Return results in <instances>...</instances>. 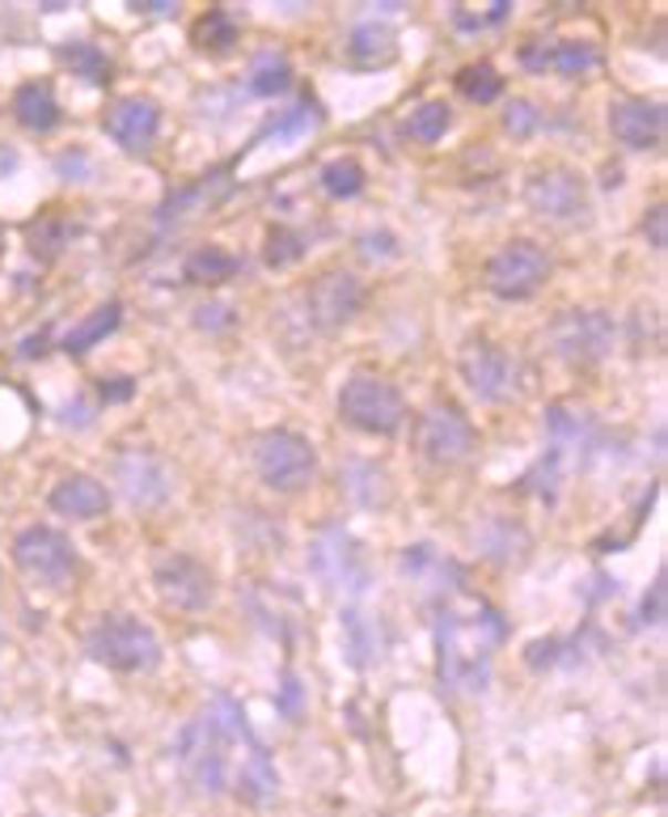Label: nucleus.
<instances>
[{
    "mask_svg": "<svg viewBox=\"0 0 668 817\" xmlns=\"http://www.w3.org/2000/svg\"><path fill=\"white\" fill-rule=\"evenodd\" d=\"M64 60H69L72 73L90 76V81H106L111 76V60L94 43H72V48H64Z\"/></svg>",
    "mask_w": 668,
    "mask_h": 817,
    "instance_id": "34",
    "label": "nucleus"
},
{
    "mask_svg": "<svg viewBox=\"0 0 668 817\" xmlns=\"http://www.w3.org/2000/svg\"><path fill=\"white\" fill-rule=\"evenodd\" d=\"M123 318V306L119 301H106V306H97L85 322H76L69 335H64V352H72V356H81V352H90L94 343H102V339L111 335L115 327H119Z\"/></svg>",
    "mask_w": 668,
    "mask_h": 817,
    "instance_id": "24",
    "label": "nucleus"
},
{
    "mask_svg": "<svg viewBox=\"0 0 668 817\" xmlns=\"http://www.w3.org/2000/svg\"><path fill=\"white\" fill-rule=\"evenodd\" d=\"M85 649H90L97 665H106L115 673H148L161 661V644H157L153 627L132 619V614H106L90 631Z\"/></svg>",
    "mask_w": 668,
    "mask_h": 817,
    "instance_id": "4",
    "label": "nucleus"
},
{
    "mask_svg": "<svg viewBox=\"0 0 668 817\" xmlns=\"http://www.w3.org/2000/svg\"><path fill=\"white\" fill-rule=\"evenodd\" d=\"M482 280H487V289L495 292L500 301H525V297H533L550 280V255L529 238L508 241V246H500L487 259Z\"/></svg>",
    "mask_w": 668,
    "mask_h": 817,
    "instance_id": "6",
    "label": "nucleus"
},
{
    "mask_svg": "<svg viewBox=\"0 0 668 817\" xmlns=\"http://www.w3.org/2000/svg\"><path fill=\"white\" fill-rule=\"evenodd\" d=\"M51 508L72 517V521H94V517H102L111 508V492L97 479H90V475H69L51 492Z\"/></svg>",
    "mask_w": 668,
    "mask_h": 817,
    "instance_id": "20",
    "label": "nucleus"
},
{
    "mask_svg": "<svg viewBox=\"0 0 668 817\" xmlns=\"http://www.w3.org/2000/svg\"><path fill=\"white\" fill-rule=\"evenodd\" d=\"M13 115L30 132H51L60 123V102H55L48 81H25L22 90L13 94Z\"/></svg>",
    "mask_w": 668,
    "mask_h": 817,
    "instance_id": "21",
    "label": "nucleus"
},
{
    "mask_svg": "<svg viewBox=\"0 0 668 817\" xmlns=\"http://www.w3.org/2000/svg\"><path fill=\"white\" fill-rule=\"evenodd\" d=\"M525 204L542 220L572 225L588 213V187L575 169H537L525 183Z\"/></svg>",
    "mask_w": 668,
    "mask_h": 817,
    "instance_id": "12",
    "label": "nucleus"
},
{
    "mask_svg": "<svg viewBox=\"0 0 668 817\" xmlns=\"http://www.w3.org/2000/svg\"><path fill=\"white\" fill-rule=\"evenodd\" d=\"M546 433H550V449L546 457L529 470V487L542 496V500H554V492H559V475H563V462L588 441V424L572 415L567 407H550L546 411Z\"/></svg>",
    "mask_w": 668,
    "mask_h": 817,
    "instance_id": "15",
    "label": "nucleus"
},
{
    "mask_svg": "<svg viewBox=\"0 0 668 817\" xmlns=\"http://www.w3.org/2000/svg\"><path fill=\"white\" fill-rule=\"evenodd\" d=\"M310 568L326 580L331 589H343V593H364V589H368L364 551H359L356 538L338 526L326 529V534L310 547Z\"/></svg>",
    "mask_w": 668,
    "mask_h": 817,
    "instance_id": "13",
    "label": "nucleus"
},
{
    "mask_svg": "<svg viewBox=\"0 0 668 817\" xmlns=\"http://www.w3.org/2000/svg\"><path fill=\"white\" fill-rule=\"evenodd\" d=\"M500 18H508V0H495V9H491V13H478V18H461V13H457V22L474 25V30H482V25H495Z\"/></svg>",
    "mask_w": 668,
    "mask_h": 817,
    "instance_id": "39",
    "label": "nucleus"
},
{
    "mask_svg": "<svg viewBox=\"0 0 668 817\" xmlns=\"http://www.w3.org/2000/svg\"><path fill=\"white\" fill-rule=\"evenodd\" d=\"M13 563L43 589H64L76 577V551L72 542L51 526H25L13 538Z\"/></svg>",
    "mask_w": 668,
    "mask_h": 817,
    "instance_id": "7",
    "label": "nucleus"
},
{
    "mask_svg": "<svg viewBox=\"0 0 668 817\" xmlns=\"http://www.w3.org/2000/svg\"><path fill=\"white\" fill-rule=\"evenodd\" d=\"M343 631H347V656H352V665H373V656H377V627L368 623L359 610H347L343 614Z\"/></svg>",
    "mask_w": 668,
    "mask_h": 817,
    "instance_id": "31",
    "label": "nucleus"
},
{
    "mask_svg": "<svg viewBox=\"0 0 668 817\" xmlns=\"http://www.w3.org/2000/svg\"><path fill=\"white\" fill-rule=\"evenodd\" d=\"M461 382L474 394L478 403H503L521 390V361L512 352H503L487 339H470L457 356Z\"/></svg>",
    "mask_w": 668,
    "mask_h": 817,
    "instance_id": "8",
    "label": "nucleus"
},
{
    "mask_svg": "<svg viewBox=\"0 0 668 817\" xmlns=\"http://www.w3.org/2000/svg\"><path fill=\"white\" fill-rule=\"evenodd\" d=\"M301 255H305V238H301L296 229H288V225H275V229L267 234V263H271V267L296 263Z\"/></svg>",
    "mask_w": 668,
    "mask_h": 817,
    "instance_id": "33",
    "label": "nucleus"
},
{
    "mask_svg": "<svg viewBox=\"0 0 668 817\" xmlns=\"http://www.w3.org/2000/svg\"><path fill=\"white\" fill-rule=\"evenodd\" d=\"M69 241H72V220L60 217V213H43V217L30 225V250L39 259H55Z\"/></svg>",
    "mask_w": 668,
    "mask_h": 817,
    "instance_id": "28",
    "label": "nucleus"
},
{
    "mask_svg": "<svg viewBox=\"0 0 668 817\" xmlns=\"http://www.w3.org/2000/svg\"><path fill=\"white\" fill-rule=\"evenodd\" d=\"M115 479H119L123 496L140 508L161 505L169 496V483H174L166 462L157 454H148V449H127V454L115 457Z\"/></svg>",
    "mask_w": 668,
    "mask_h": 817,
    "instance_id": "16",
    "label": "nucleus"
},
{
    "mask_svg": "<svg viewBox=\"0 0 668 817\" xmlns=\"http://www.w3.org/2000/svg\"><path fill=\"white\" fill-rule=\"evenodd\" d=\"M182 271H187V280H195V285H225V280L241 276V259L229 255L225 246H199V250L187 255Z\"/></svg>",
    "mask_w": 668,
    "mask_h": 817,
    "instance_id": "23",
    "label": "nucleus"
},
{
    "mask_svg": "<svg viewBox=\"0 0 668 817\" xmlns=\"http://www.w3.org/2000/svg\"><path fill=\"white\" fill-rule=\"evenodd\" d=\"M191 39H195V48L199 51L220 55V51H229L233 43H238V22H233L225 9H208V13L195 22Z\"/></svg>",
    "mask_w": 668,
    "mask_h": 817,
    "instance_id": "27",
    "label": "nucleus"
},
{
    "mask_svg": "<svg viewBox=\"0 0 668 817\" xmlns=\"http://www.w3.org/2000/svg\"><path fill=\"white\" fill-rule=\"evenodd\" d=\"M254 475L271 487V492H305L317 479V454H313L310 436L292 433V428H271V433L254 436Z\"/></svg>",
    "mask_w": 668,
    "mask_h": 817,
    "instance_id": "3",
    "label": "nucleus"
},
{
    "mask_svg": "<svg viewBox=\"0 0 668 817\" xmlns=\"http://www.w3.org/2000/svg\"><path fill=\"white\" fill-rule=\"evenodd\" d=\"M338 415H343L352 428H359V433L389 436L403 428L406 399L398 394V385H389L385 378L356 373L352 382L338 390Z\"/></svg>",
    "mask_w": 668,
    "mask_h": 817,
    "instance_id": "5",
    "label": "nucleus"
},
{
    "mask_svg": "<svg viewBox=\"0 0 668 817\" xmlns=\"http://www.w3.org/2000/svg\"><path fill=\"white\" fill-rule=\"evenodd\" d=\"M364 310V285L356 271H326L305 292V313L317 331H338Z\"/></svg>",
    "mask_w": 668,
    "mask_h": 817,
    "instance_id": "14",
    "label": "nucleus"
},
{
    "mask_svg": "<svg viewBox=\"0 0 668 817\" xmlns=\"http://www.w3.org/2000/svg\"><path fill=\"white\" fill-rule=\"evenodd\" d=\"M317 183H322L326 195H334V199H352V195L364 192V166H359L356 157H334V162L322 166Z\"/></svg>",
    "mask_w": 668,
    "mask_h": 817,
    "instance_id": "29",
    "label": "nucleus"
},
{
    "mask_svg": "<svg viewBox=\"0 0 668 817\" xmlns=\"http://www.w3.org/2000/svg\"><path fill=\"white\" fill-rule=\"evenodd\" d=\"M503 123H508V132L512 136H533L537 127H542V115H537V106L525 102V97H516V102H508V111H503Z\"/></svg>",
    "mask_w": 668,
    "mask_h": 817,
    "instance_id": "35",
    "label": "nucleus"
},
{
    "mask_svg": "<svg viewBox=\"0 0 668 817\" xmlns=\"http://www.w3.org/2000/svg\"><path fill=\"white\" fill-rule=\"evenodd\" d=\"M280 707H284L288 721H296V716H301V682H296L292 673L284 678V695H280Z\"/></svg>",
    "mask_w": 668,
    "mask_h": 817,
    "instance_id": "38",
    "label": "nucleus"
},
{
    "mask_svg": "<svg viewBox=\"0 0 668 817\" xmlns=\"http://www.w3.org/2000/svg\"><path fill=\"white\" fill-rule=\"evenodd\" d=\"M597 48L588 39H533L521 48V64L529 73H559V76H584L597 69Z\"/></svg>",
    "mask_w": 668,
    "mask_h": 817,
    "instance_id": "17",
    "label": "nucleus"
},
{
    "mask_svg": "<svg viewBox=\"0 0 668 817\" xmlns=\"http://www.w3.org/2000/svg\"><path fill=\"white\" fill-rule=\"evenodd\" d=\"M246 85H250V94H259V97H280L288 85H292V64H288V55H280V51L254 55V64H250V73H246Z\"/></svg>",
    "mask_w": 668,
    "mask_h": 817,
    "instance_id": "25",
    "label": "nucleus"
},
{
    "mask_svg": "<svg viewBox=\"0 0 668 817\" xmlns=\"http://www.w3.org/2000/svg\"><path fill=\"white\" fill-rule=\"evenodd\" d=\"M347 55L356 60L359 69H382L389 64L394 55H398V39H394V30L382 22H364L352 30V39H347Z\"/></svg>",
    "mask_w": 668,
    "mask_h": 817,
    "instance_id": "22",
    "label": "nucleus"
},
{
    "mask_svg": "<svg viewBox=\"0 0 668 817\" xmlns=\"http://www.w3.org/2000/svg\"><path fill=\"white\" fill-rule=\"evenodd\" d=\"M457 90L470 102H478V106H487V102H495L503 94V76L491 64H470V69L457 73Z\"/></svg>",
    "mask_w": 668,
    "mask_h": 817,
    "instance_id": "32",
    "label": "nucleus"
},
{
    "mask_svg": "<svg viewBox=\"0 0 668 817\" xmlns=\"http://www.w3.org/2000/svg\"><path fill=\"white\" fill-rule=\"evenodd\" d=\"M665 106L660 102H647V97H618L609 106V127H614V141H622L626 148H656L665 141Z\"/></svg>",
    "mask_w": 668,
    "mask_h": 817,
    "instance_id": "18",
    "label": "nucleus"
},
{
    "mask_svg": "<svg viewBox=\"0 0 668 817\" xmlns=\"http://www.w3.org/2000/svg\"><path fill=\"white\" fill-rule=\"evenodd\" d=\"M508 627L500 610L487 601H466V606H445L436 614V670L440 686L449 695H474L491 678L495 649L503 644Z\"/></svg>",
    "mask_w": 668,
    "mask_h": 817,
    "instance_id": "2",
    "label": "nucleus"
},
{
    "mask_svg": "<svg viewBox=\"0 0 668 817\" xmlns=\"http://www.w3.org/2000/svg\"><path fill=\"white\" fill-rule=\"evenodd\" d=\"M322 123V111H317V102H296V106H288V111H280L275 120L267 123L263 132H259V141H292V136H305V132H313Z\"/></svg>",
    "mask_w": 668,
    "mask_h": 817,
    "instance_id": "26",
    "label": "nucleus"
},
{
    "mask_svg": "<svg viewBox=\"0 0 668 817\" xmlns=\"http://www.w3.org/2000/svg\"><path fill=\"white\" fill-rule=\"evenodd\" d=\"M157 127H161V111L148 97H123V102L111 106V115H106L111 141H119L127 153H144V148L157 141Z\"/></svg>",
    "mask_w": 668,
    "mask_h": 817,
    "instance_id": "19",
    "label": "nucleus"
},
{
    "mask_svg": "<svg viewBox=\"0 0 668 817\" xmlns=\"http://www.w3.org/2000/svg\"><path fill=\"white\" fill-rule=\"evenodd\" d=\"M449 123H453V111H449L445 102H424V106L406 120V136L419 141V145H436V141L449 132Z\"/></svg>",
    "mask_w": 668,
    "mask_h": 817,
    "instance_id": "30",
    "label": "nucleus"
},
{
    "mask_svg": "<svg viewBox=\"0 0 668 817\" xmlns=\"http://www.w3.org/2000/svg\"><path fill=\"white\" fill-rule=\"evenodd\" d=\"M0 246H4V229H0Z\"/></svg>",
    "mask_w": 668,
    "mask_h": 817,
    "instance_id": "41",
    "label": "nucleus"
},
{
    "mask_svg": "<svg viewBox=\"0 0 668 817\" xmlns=\"http://www.w3.org/2000/svg\"><path fill=\"white\" fill-rule=\"evenodd\" d=\"M153 585H157V593L166 606L174 610H182V614H199V610H208L216 598V580L212 572L195 559V555H161L157 563H153Z\"/></svg>",
    "mask_w": 668,
    "mask_h": 817,
    "instance_id": "10",
    "label": "nucleus"
},
{
    "mask_svg": "<svg viewBox=\"0 0 668 817\" xmlns=\"http://www.w3.org/2000/svg\"><path fill=\"white\" fill-rule=\"evenodd\" d=\"M174 758L187 771L199 793L220 796L233 793L246 800H267L275 796L280 771L271 763L267 745L259 742V733L250 728L241 703L233 695H216L208 712H199L174 742Z\"/></svg>",
    "mask_w": 668,
    "mask_h": 817,
    "instance_id": "1",
    "label": "nucleus"
},
{
    "mask_svg": "<svg viewBox=\"0 0 668 817\" xmlns=\"http://www.w3.org/2000/svg\"><path fill=\"white\" fill-rule=\"evenodd\" d=\"M415 441H419V454L428 457V462H436V466H453V462L474 454V424H470L453 403H431V407L419 415Z\"/></svg>",
    "mask_w": 668,
    "mask_h": 817,
    "instance_id": "11",
    "label": "nucleus"
},
{
    "mask_svg": "<svg viewBox=\"0 0 668 817\" xmlns=\"http://www.w3.org/2000/svg\"><path fill=\"white\" fill-rule=\"evenodd\" d=\"M229 318V306H199V327H225Z\"/></svg>",
    "mask_w": 668,
    "mask_h": 817,
    "instance_id": "40",
    "label": "nucleus"
},
{
    "mask_svg": "<svg viewBox=\"0 0 668 817\" xmlns=\"http://www.w3.org/2000/svg\"><path fill=\"white\" fill-rule=\"evenodd\" d=\"M550 343L563 361L597 364L614 348V318L605 310H563L550 327Z\"/></svg>",
    "mask_w": 668,
    "mask_h": 817,
    "instance_id": "9",
    "label": "nucleus"
},
{
    "mask_svg": "<svg viewBox=\"0 0 668 817\" xmlns=\"http://www.w3.org/2000/svg\"><path fill=\"white\" fill-rule=\"evenodd\" d=\"M668 208L665 204H656V208H651V217L644 220V234H647V241H651V246H656V250H665V241H668Z\"/></svg>",
    "mask_w": 668,
    "mask_h": 817,
    "instance_id": "37",
    "label": "nucleus"
},
{
    "mask_svg": "<svg viewBox=\"0 0 668 817\" xmlns=\"http://www.w3.org/2000/svg\"><path fill=\"white\" fill-rule=\"evenodd\" d=\"M665 572H660V577L651 580V598H644V614H639V619H644V623H665Z\"/></svg>",
    "mask_w": 668,
    "mask_h": 817,
    "instance_id": "36",
    "label": "nucleus"
}]
</instances>
